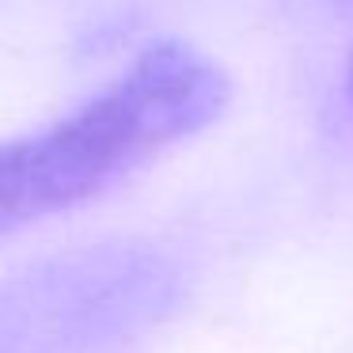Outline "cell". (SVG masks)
<instances>
[{
  "mask_svg": "<svg viewBox=\"0 0 353 353\" xmlns=\"http://www.w3.org/2000/svg\"><path fill=\"white\" fill-rule=\"evenodd\" d=\"M228 77L186 42L148 46L50 130L0 141V236L77 209L194 137L228 107Z\"/></svg>",
  "mask_w": 353,
  "mask_h": 353,
  "instance_id": "obj_1",
  "label": "cell"
},
{
  "mask_svg": "<svg viewBox=\"0 0 353 353\" xmlns=\"http://www.w3.org/2000/svg\"><path fill=\"white\" fill-rule=\"evenodd\" d=\"M350 88H353V57H350Z\"/></svg>",
  "mask_w": 353,
  "mask_h": 353,
  "instance_id": "obj_2",
  "label": "cell"
}]
</instances>
